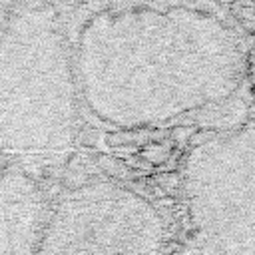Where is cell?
Wrapping results in <instances>:
<instances>
[{"label": "cell", "instance_id": "obj_1", "mask_svg": "<svg viewBox=\"0 0 255 255\" xmlns=\"http://www.w3.org/2000/svg\"><path fill=\"white\" fill-rule=\"evenodd\" d=\"M80 102L120 129L175 122L231 98L247 58L231 26L195 4H114L72 48Z\"/></svg>", "mask_w": 255, "mask_h": 255}, {"label": "cell", "instance_id": "obj_2", "mask_svg": "<svg viewBox=\"0 0 255 255\" xmlns=\"http://www.w3.org/2000/svg\"><path fill=\"white\" fill-rule=\"evenodd\" d=\"M78 129L72 48L56 6L12 4L0 32V161L42 181L68 163Z\"/></svg>", "mask_w": 255, "mask_h": 255}, {"label": "cell", "instance_id": "obj_3", "mask_svg": "<svg viewBox=\"0 0 255 255\" xmlns=\"http://www.w3.org/2000/svg\"><path fill=\"white\" fill-rule=\"evenodd\" d=\"M181 197L183 233L171 255H255V124L193 143Z\"/></svg>", "mask_w": 255, "mask_h": 255}, {"label": "cell", "instance_id": "obj_4", "mask_svg": "<svg viewBox=\"0 0 255 255\" xmlns=\"http://www.w3.org/2000/svg\"><path fill=\"white\" fill-rule=\"evenodd\" d=\"M38 255H171L167 221L133 187L92 177L50 203Z\"/></svg>", "mask_w": 255, "mask_h": 255}, {"label": "cell", "instance_id": "obj_5", "mask_svg": "<svg viewBox=\"0 0 255 255\" xmlns=\"http://www.w3.org/2000/svg\"><path fill=\"white\" fill-rule=\"evenodd\" d=\"M48 207L42 181L0 161V255H38Z\"/></svg>", "mask_w": 255, "mask_h": 255}, {"label": "cell", "instance_id": "obj_6", "mask_svg": "<svg viewBox=\"0 0 255 255\" xmlns=\"http://www.w3.org/2000/svg\"><path fill=\"white\" fill-rule=\"evenodd\" d=\"M10 10H12V4L0 2V32H2V28H4V24H6L8 16H10Z\"/></svg>", "mask_w": 255, "mask_h": 255}]
</instances>
